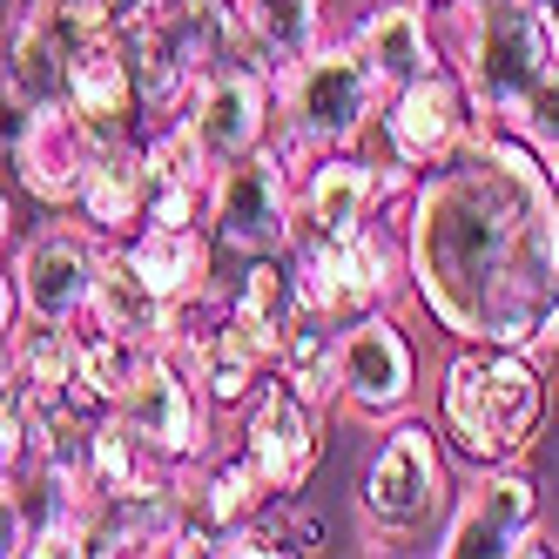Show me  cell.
I'll return each mask as SVG.
<instances>
[{
    "label": "cell",
    "instance_id": "6da1fadb",
    "mask_svg": "<svg viewBox=\"0 0 559 559\" xmlns=\"http://www.w3.org/2000/svg\"><path fill=\"white\" fill-rule=\"evenodd\" d=\"M412 304L452 344L533 350L559 310V189L546 155L486 122L405 189Z\"/></svg>",
    "mask_w": 559,
    "mask_h": 559
},
{
    "label": "cell",
    "instance_id": "7a4b0ae2",
    "mask_svg": "<svg viewBox=\"0 0 559 559\" xmlns=\"http://www.w3.org/2000/svg\"><path fill=\"white\" fill-rule=\"evenodd\" d=\"M546 357L512 344H459L438 384V438L465 465H519L546 431Z\"/></svg>",
    "mask_w": 559,
    "mask_h": 559
},
{
    "label": "cell",
    "instance_id": "3957f363",
    "mask_svg": "<svg viewBox=\"0 0 559 559\" xmlns=\"http://www.w3.org/2000/svg\"><path fill=\"white\" fill-rule=\"evenodd\" d=\"M431 21H438V41H445V61L459 68V82L472 88L486 122H506L533 95L539 74L559 61L552 27L533 0H478V8H445Z\"/></svg>",
    "mask_w": 559,
    "mask_h": 559
},
{
    "label": "cell",
    "instance_id": "277c9868",
    "mask_svg": "<svg viewBox=\"0 0 559 559\" xmlns=\"http://www.w3.org/2000/svg\"><path fill=\"white\" fill-rule=\"evenodd\" d=\"M270 88H276V129H290L317 155L324 148H357L365 129H371V115H378V102H384L365 55L350 41H331V34L304 61H290Z\"/></svg>",
    "mask_w": 559,
    "mask_h": 559
},
{
    "label": "cell",
    "instance_id": "5b68a950",
    "mask_svg": "<svg viewBox=\"0 0 559 559\" xmlns=\"http://www.w3.org/2000/svg\"><path fill=\"white\" fill-rule=\"evenodd\" d=\"M290 270L304 284V310L331 317V324H350L365 310H391L412 290L405 270V229L371 216L350 243H317V236H290Z\"/></svg>",
    "mask_w": 559,
    "mask_h": 559
},
{
    "label": "cell",
    "instance_id": "8992f818",
    "mask_svg": "<svg viewBox=\"0 0 559 559\" xmlns=\"http://www.w3.org/2000/svg\"><path fill=\"white\" fill-rule=\"evenodd\" d=\"M452 499V478H445V438L418 418H397L378 452L357 478V512L378 539H405V533H425Z\"/></svg>",
    "mask_w": 559,
    "mask_h": 559
},
{
    "label": "cell",
    "instance_id": "52a82bcc",
    "mask_svg": "<svg viewBox=\"0 0 559 559\" xmlns=\"http://www.w3.org/2000/svg\"><path fill=\"white\" fill-rule=\"evenodd\" d=\"M478 129H486V115H478L472 88L459 82V68L445 61V68L418 74V82H405V88H384V102H378L365 135H378L384 163L418 176L431 163H445L452 148H465Z\"/></svg>",
    "mask_w": 559,
    "mask_h": 559
},
{
    "label": "cell",
    "instance_id": "ba28073f",
    "mask_svg": "<svg viewBox=\"0 0 559 559\" xmlns=\"http://www.w3.org/2000/svg\"><path fill=\"white\" fill-rule=\"evenodd\" d=\"M115 418L129 425V438L163 465V472H189L203 452H216V412L203 405V391H195V378L182 371V357L169 350H148L142 371L129 378V391L108 405Z\"/></svg>",
    "mask_w": 559,
    "mask_h": 559
},
{
    "label": "cell",
    "instance_id": "9c48e42d",
    "mask_svg": "<svg viewBox=\"0 0 559 559\" xmlns=\"http://www.w3.org/2000/svg\"><path fill=\"white\" fill-rule=\"evenodd\" d=\"M203 229H210V243L229 250V257H276V250H290V229H297V176L276 163L270 142L216 169Z\"/></svg>",
    "mask_w": 559,
    "mask_h": 559
},
{
    "label": "cell",
    "instance_id": "30bf717a",
    "mask_svg": "<svg viewBox=\"0 0 559 559\" xmlns=\"http://www.w3.org/2000/svg\"><path fill=\"white\" fill-rule=\"evenodd\" d=\"M412 189V169L397 163H371L357 148H324L310 155V169L297 176V229L290 236H317V243H350L371 216H384L391 195Z\"/></svg>",
    "mask_w": 559,
    "mask_h": 559
},
{
    "label": "cell",
    "instance_id": "8fae6325",
    "mask_svg": "<svg viewBox=\"0 0 559 559\" xmlns=\"http://www.w3.org/2000/svg\"><path fill=\"white\" fill-rule=\"evenodd\" d=\"M418 391V350L391 310H365L337 324V405L365 425H384Z\"/></svg>",
    "mask_w": 559,
    "mask_h": 559
},
{
    "label": "cell",
    "instance_id": "7c38bea8",
    "mask_svg": "<svg viewBox=\"0 0 559 559\" xmlns=\"http://www.w3.org/2000/svg\"><path fill=\"white\" fill-rule=\"evenodd\" d=\"M539 526V478L519 465H472V486L465 499L452 506L445 533H438V559H465V552H492V559H512L519 533Z\"/></svg>",
    "mask_w": 559,
    "mask_h": 559
},
{
    "label": "cell",
    "instance_id": "4fadbf2b",
    "mask_svg": "<svg viewBox=\"0 0 559 559\" xmlns=\"http://www.w3.org/2000/svg\"><path fill=\"white\" fill-rule=\"evenodd\" d=\"M236 452L250 459V472L263 478V492L284 506L290 492H304V478H310V465H317V412L270 371V378L250 391V405H243Z\"/></svg>",
    "mask_w": 559,
    "mask_h": 559
},
{
    "label": "cell",
    "instance_id": "5bb4252c",
    "mask_svg": "<svg viewBox=\"0 0 559 559\" xmlns=\"http://www.w3.org/2000/svg\"><path fill=\"white\" fill-rule=\"evenodd\" d=\"M182 122L203 135V148L216 155V169L236 163V155L263 148L270 122H276V88L270 74L243 68V61H210L182 95Z\"/></svg>",
    "mask_w": 559,
    "mask_h": 559
},
{
    "label": "cell",
    "instance_id": "9a60e30c",
    "mask_svg": "<svg viewBox=\"0 0 559 559\" xmlns=\"http://www.w3.org/2000/svg\"><path fill=\"white\" fill-rule=\"evenodd\" d=\"M68 115L88 129V142H142V102H135V68H129V41L115 27H95L74 41L68 55V88H61Z\"/></svg>",
    "mask_w": 559,
    "mask_h": 559
},
{
    "label": "cell",
    "instance_id": "2e32d148",
    "mask_svg": "<svg viewBox=\"0 0 559 559\" xmlns=\"http://www.w3.org/2000/svg\"><path fill=\"white\" fill-rule=\"evenodd\" d=\"M95 243L102 236L74 229V223H48L14 250V290H21V317L41 324H74L88 310V284H95Z\"/></svg>",
    "mask_w": 559,
    "mask_h": 559
},
{
    "label": "cell",
    "instance_id": "e0dca14e",
    "mask_svg": "<svg viewBox=\"0 0 559 559\" xmlns=\"http://www.w3.org/2000/svg\"><path fill=\"white\" fill-rule=\"evenodd\" d=\"M88 129L68 115V102H48V108H27V122L8 148V163L21 176V189L34 195L41 210H74V195H82V176H88Z\"/></svg>",
    "mask_w": 559,
    "mask_h": 559
},
{
    "label": "cell",
    "instance_id": "ac0fdd59",
    "mask_svg": "<svg viewBox=\"0 0 559 559\" xmlns=\"http://www.w3.org/2000/svg\"><path fill=\"white\" fill-rule=\"evenodd\" d=\"M82 317H95V324H108L115 337H129L142 350H169L176 337V304L142 276L129 243H95V284H88Z\"/></svg>",
    "mask_w": 559,
    "mask_h": 559
},
{
    "label": "cell",
    "instance_id": "d6986e66",
    "mask_svg": "<svg viewBox=\"0 0 559 559\" xmlns=\"http://www.w3.org/2000/svg\"><path fill=\"white\" fill-rule=\"evenodd\" d=\"M344 41L365 55V68L378 74V88H405L418 74L445 68V41H438V21L418 0H365V14Z\"/></svg>",
    "mask_w": 559,
    "mask_h": 559
},
{
    "label": "cell",
    "instance_id": "ffe728a7",
    "mask_svg": "<svg viewBox=\"0 0 559 559\" xmlns=\"http://www.w3.org/2000/svg\"><path fill=\"white\" fill-rule=\"evenodd\" d=\"M142 203H148V169H142V142H102L88 155L82 195H74V216L102 243H129L142 229Z\"/></svg>",
    "mask_w": 559,
    "mask_h": 559
},
{
    "label": "cell",
    "instance_id": "44dd1931",
    "mask_svg": "<svg viewBox=\"0 0 559 559\" xmlns=\"http://www.w3.org/2000/svg\"><path fill=\"white\" fill-rule=\"evenodd\" d=\"M223 297H229V317L270 350V365H276V344H284V331L304 317V284H297V270H290V250L243 257V276H236Z\"/></svg>",
    "mask_w": 559,
    "mask_h": 559
},
{
    "label": "cell",
    "instance_id": "7402d4cb",
    "mask_svg": "<svg viewBox=\"0 0 559 559\" xmlns=\"http://www.w3.org/2000/svg\"><path fill=\"white\" fill-rule=\"evenodd\" d=\"M182 499H189V512L195 519H210L216 533H236V526H250L257 512H270L276 499L263 492V478L250 472V459L243 452H203L189 472H182Z\"/></svg>",
    "mask_w": 559,
    "mask_h": 559
},
{
    "label": "cell",
    "instance_id": "603a6c76",
    "mask_svg": "<svg viewBox=\"0 0 559 559\" xmlns=\"http://www.w3.org/2000/svg\"><path fill=\"white\" fill-rule=\"evenodd\" d=\"M236 21H243L250 55H257V68L270 82L331 34L324 27V0H236Z\"/></svg>",
    "mask_w": 559,
    "mask_h": 559
},
{
    "label": "cell",
    "instance_id": "cb8c5ba5",
    "mask_svg": "<svg viewBox=\"0 0 559 559\" xmlns=\"http://www.w3.org/2000/svg\"><path fill=\"white\" fill-rule=\"evenodd\" d=\"M129 257L142 263V276L155 290H163L169 304H189V297H203L216 284V243H210V229H135L129 236Z\"/></svg>",
    "mask_w": 559,
    "mask_h": 559
},
{
    "label": "cell",
    "instance_id": "d4e9b609",
    "mask_svg": "<svg viewBox=\"0 0 559 559\" xmlns=\"http://www.w3.org/2000/svg\"><path fill=\"white\" fill-rule=\"evenodd\" d=\"M276 378H284L310 412H331L337 405V324L331 317L304 310L297 324L284 331V344H276Z\"/></svg>",
    "mask_w": 559,
    "mask_h": 559
},
{
    "label": "cell",
    "instance_id": "484cf974",
    "mask_svg": "<svg viewBox=\"0 0 559 559\" xmlns=\"http://www.w3.org/2000/svg\"><path fill=\"white\" fill-rule=\"evenodd\" d=\"M142 344L115 337L108 324H95V317H74V391L88 397V405H115V397L129 391V378L142 371Z\"/></svg>",
    "mask_w": 559,
    "mask_h": 559
},
{
    "label": "cell",
    "instance_id": "4316f807",
    "mask_svg": "<svg viewBox=\"0 0 559 559\" xmlns=\"http://www.w3.org/2000/svg\"><path fill=\"white\" fill-rule=\"evenodd\" d=\"M8 357L34 397H68L74 384V324H41V317H21L14 337H8Z\"/></svg>",
    "mask_w": 559,
    "mask_h": 559
},
{
    "label": "cell",
    "instance_id": "83f0119b",
    "mask_svg": "<svg viewBox=\"0 0 559 559\" xmlns=\"http://www.w3.org/2000/svg\"><path fill=\"white\" fill-rule=\"evenodd\" d=\"M499 129H512L519 142H526V148H539V155H552V148H559V61L539 74V82H533V95L519 102V108L506 115Z\"/></svg>",
    "mask_w": 559,
    "mask_h": 559
},
{
    "label": "cell",
    "instance_id": "f1b7e54d",
    "mask_svg": "<svg viewBox=\"0 0 559 559\" xmlns=\"http://www.w3.org/2000/svg\"><path fill=\"white\" fill-rule=\"evenodd\" d=\"M203 216H210V189H195V182H169V176H148L142 229H203Z\"/></svg>",
    "mask_w": 559,
    "mask_h": 559
},
{
    "label": "cell",
    "instance_id": "f546056e",
    "mask_svg": "<svg viewBox=\"0 0 559 559\" xmlns=\"http://www.w3.org/2000/svg\"><path fill=\"white\" fill-rule=\"evenodd\" d=\"M27 546V519H21V499H14V486L0 478V552H21Z\"/></svg>",
    "mask_w": 559,
    "mask_h": 559
},
{
    "label": "cell",
    "instance_id": "4dcf8cb0",
    "mask_svg": "<svg viewBox=\"0 0 559 559\" xmlns=\"http://www.w3.org/2000/svg\"><path fill=\"white\" fill-rule=\"evenodd\" d=\"M14 324H21V290H14V270L0 263V344L14 337Z\"/></svg>",
    "mask_w": 559,
    "mask_h": 559
},
{
    "label": "cell",
    "instance_id": "1f68e13d",
    "mask_svg": "<svg viewBox=\"0 0 559 559\" xmlns=\"http://www.w3.org/2000/svg\"><path fill=\"white\" fill-rule=\"evenodd\" d=\"M8 250H14V195L0 189V263H8Z\"/></svg>",
    "mask_w": 559,
    "mask_h": 559
},
{
    "label": "cell",
    "instance_id": "d6a6232c",
    "mask_svg": "<svg viewBox=\"0 0 559 559\" xmlns=\"http://www.w3.org/2000/svg\"><path fill=\"white\" fill-rule=\"evenodd\" d=\"M546 27H552V55H559V0L546 8Z\"/></svg>",
    "mask_w": 559,
    "mask_h": 559
},
{
    "label": "cell",
    "instance_id": "836d02e7",
    "mask_svg": "<svg viewBox=\"0 0 559 559\" xmlns=\"http://www.w3.org/2000/svg\"><path fill=\"white\" fill-rule=\"evenodd\" d=\"M418 8H425V14H445V8H459V0H418Z\"/></svg>",
    "mask_w": 559,
    "mask_h": 559
},
{
    "label": "cell",
    "instance_id": "e575fe53",
    "mask_svg": "<svg viewBox=\"0 0 559 559\" xmlns=\"http://www.w3.org/2000/svg\"><path fill=\"white\" fill-rule=\"evenodd\" d=\"M546 176H552V189H559V148H552V155H546Z\"/></svg>",
    "mask_w": 559,
    "mask_h": 559
},
{
    "label": "cell",
    "instance_id": "d590c367",
    "mask_svg": "<svg viewBox=\"0 0 559 559\" xmlns=\"http://www.w3.org/2000/svg\"><path fill=\"white\" fill-rule=\"evenodd\" d=\"M61 8H102V0H61Z\"/></svg>",
    "mask_w": 559,
    "mask_h": 559
},
{
    "label": "cell",
    "instance_id": "8d00e7d4",
    "mask_svg": "<svg viewBox=\"0 0 559 559\" xmlns=\"http://www.w3.org/2000/svg\"><path fill=\"white\" fill-rule=\"evenodd\" d=\"M0 478H8V452H0Z\"/></svg>",
    "mask_w": 559,
    "mask_h": 559
},
{
    "label": "cell",
    "instance_id": "74e56055",
    "mask_svg": "<svg viewBox=\"0 0 559 559\" xmlns=\"http://www.w3.org/2000/svg\"><path fill=\"white\" fill-rule=\"evenodd\" d=\"M8 8H34V0H8Z\"/></svg>",
    "mask_w": 559,
    "mask_h": 559
},
{
    "label": "cell",
    "instance_id": "f35d334b",
    "mask_svg": "<svg viewBox=\"0 0 559 559\" xmlns=\"http://www.w3.org/2000/svg\"><path fill=\"white\" fill-rule=\"evenodd\" d=\"M533 8H539V14H546V8H552V0H533Z\"/></svg>",
    "mask_w": 559,
    "mask_h": 559
},
{
    "label": "cell",
    "instance_id": "ab89813d",
    "mask_svg": "<svg viewBox=\"0 0 559 559\" xmlns=\"http://www.w3.org/2000/svg\"><path fill=\"white\" fill-rule=\"evenodd\" d=\"M459 8H478V0H459Z\"/></svg>",
    "mask_w": 559,
    "mask_h": 559
}]
</instances>
